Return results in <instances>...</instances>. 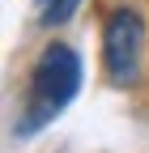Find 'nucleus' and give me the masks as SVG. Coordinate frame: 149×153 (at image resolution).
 <instances>
[{"label": "nucleus", "instance_id": "nucleus-1", "mask_svg": "<svg viewBox=\"0 0 149 153\" xmlns=\"http://www.w3.org/2000/svg\"><path fill=\"white\" fill-rule=\"evenodd\" d=\"M77 85H81V55L68 43H47L39 64H34V72H30V111L17 123V132L30 136L39 123L55 119L68 106V98L77 94Z\"/></svg>", "mask_w": 149, "mask_h": 153}, {"label": "nucleus", "instance_id": "nucleus-2", "mask_svg": "<svg viewBox=\"0 0 149 153\" xmlns=\"http://www.w3.org/2000/svg\"><path fill=\"white\" fill-rule=\"evenodd\" d=\"M141 55H145V17L132 4H119L102 22V68L111 85H136L141 81Z\"/></svg>", "mask_w": 149, "mask_h": 153}, {"label": "nucleus", "instance_id": "nucleus-3", "mask_svg": "<svg viewBox=\"0 0 149 153\" xmlns=\"http://www.w3.org/2000/svg\"><path fill=\"white\" fill-rule=\"evenodd\" d=\"M81 0H47L43 4V26H64L72 13H77Z\"/></svg>", "mask_w": 149, "mask_h": 153}, {"label": "nucleus", "instance_id": "nucleus-4", "mask_svg": "<svg viewBox=\"0 0 149 153\" xmlns=\"http://www.w3.org/2000/svg\"><path fill=\"white\" fill-rule=\"evenodd\" d=\"M34 4H47V0H34Z\"/></svg>", "mask_w": 149, "mask_h": 153}]
</instances>
